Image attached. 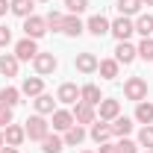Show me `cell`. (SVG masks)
Listing matches in <instances>:
<instances>
[{"mask_svg":"<svg viewBox=\"0 0 153 153\" xmlns=\"http://www.w3.org/2000/svg\"><path fill=\"white\" fill-rule=\"evenodd\" d=\"M118 115H121V103H118V100H100V121L109 124Z\"/></svg>","mask_w":153,"mask_h":153,"instance_id":"2e32d148","label":"cell"},{"mask_svg":"<svg viewBox=\"0 0 153 153\" xmlns=\"http://www.w3.org/2000/svg\"><path fill=\"white\" fill-rule=\"evenodd\" d=\"M56 100L59 103H76L79 100V88H76L74 82H62L59 91H56Z\"/></svg>","mask_w":153,"mask_h":153,"instance_id":"9a60e30c","label":"cell"},{"mask_svg":"<svg viewBox=\"0 0 153 153\" xmlns=\"http://www.w3.org/2000/svg\"><path fill=\"white\" fill-rule=\"evenodd\" d=\"M91 138H94L97 144H106V141L112 138V124H106V121H94V124H91Z\"/></svg>","mask_w":153,"mask_h":153,"instance_id":"5bb4252c","label":"cell"},{"mask_svg":"<svg viewBox=\"0 0 153 153\" xmlns=\"http://www.w3.org/2000/svg\"><path fill=\"white\" fill-rule=\"evenodd\" d=\"M97 71L103 79H115L118 76V62L115 59H103V62H97Z\"/></svg>","mask_w":153,"mask_h":153,"instance_id":"4316f807","label":"cell"},{"mask_svg":"<svg viewBox=\"0 0 153 153\" xmlns=\"http://www.w3.org/2000/svg\"><path fill=\"white\" fill-rule=\"evenodd\" d=\"M33 65H36V74L44 76V74H53L59 62H56V56H53V53H38V56L33 59Z\"/></svg>","mask_w":153,"mask_h":153,"instance_id":"52a82bcc","label":"cell"},{"mask_svg":"<svg viewBox=\"0 0 153 153\" xmlns=\"http://www.w3.org/2000/svg\"><path fill=\"white\" fill-rule=\"evenodd\" d=\"M109 33H112V36L118 38V41H127V38H130V36L135 33V24H133L130 18H127V15H121L118 21H112V24H109Z\"/></svg>","mask_w":153,"mask_h":153,"instance_id":"3957f363","label":"cell"},{"mask_svg":"<svg viewBox=\"0 0 153 153\" xmlns=\"http://www.w3.org/2000/svg\"><path fill=\"white\" fill-rule=\"evenodd\" d=\"M24 138H27V130H24V127H18V124L3 127V141H6L9 147H21V144H24Z\"/></svg>","mask_w":153,"mask_h":153,"instance_id":"8992f818","label":"cell"},{"mask_svg":"<svg viewBox=\"0 0 153 153\" xmlns=\"http://www.w3.org/2000/svg\"><path fill=\"white\" fill-rule=\"evenodd\" d=\"M135 53L144 59V62H153V38H144V41L135 47Z\"/></svg>","mask_w":153,"mask_h":153,"instance_id":"4dcf8cb0","label":"cell"},{"mask_svg":"<svg viewBox=\"0 0 153 153\" xmlns=\"http://www.w3.org/2000/svg\"><path fill=\"white\" fill-rule=\"evenodd\" d=\"M0 153H18V147H9L6 144V147H0Z\"/></svg>","mask_w":153,"mask_h":153,"instance_id":"f35d334b","label":"cell"},{"mask_svg":"<svg viewBox=\"0 0 153 153\" xmlns=\"http://www.w3.org/2000/svg\"><path fill=\"white\" fill-rule=\"evenodd\" d=\"M0 74L3 76H18V56L15 53H3L0 56Z\"/></svg>","mask_w":153,"mask_h":153,"instance_id":"ac0fdd59","label":"cell"},{"mask_svg":"<svg viewBox=\"0 0 153 153\" xmlns=\"http://www.w3.org/2000/svg\"><path fill=\"white\" fill-rule=\"evenodd\" d=\"M62 33H65V36H82V33H85V24H82V21H79V15H65V21H62Z\"/></svg>","mask_w":153,"mask_h":153,"instance_id":"8fae6325","label":"cell"},{"mask_svg":"<svg viewBox=\"0 0 153 153\" xmlns=\"http://www.w3.org/2000/svg\"><path fill=\"white\" fill-rule=\"evenodd\" d=\"M82 153H91V150H82Z\"/></svg>","mask_w":153,"mask_h":153,"instance_id":"7bdbcfd3","label":"cell"},{"mask_svg":"<svg viewBox=\"0 0 153 153\" xmlns=\"http://www.w3.org/2000/svg\"><path fill=\"white\" fill-rule=\"evenodd\" d=\"M74 124H76V121H74V112H68V109H56V112H53V130L68 133Z\"/></svg>","mask_w":153,"mask_h":153,"instance_id":"ba28073f","label":"cell"},{"mask_svg":"<svg viewBox=\"0 0 153 153\" xmlns=\"http://www.w3.org/2000/svg\"><path fill=\"white\" fill-rule=\"evenodd\" d=\"M147 153H153V150H147Z\"/></svg>","mask_w":153,"mask_h":153,"instance_id":"ee69618b","label":"cell"},{"mask_svg":"<svg viewBox=\"0 0 153 153\" xmlns=\"http://www.w3.org/2000/svg\"><path fill=\"white\" fill-rule=\"evenodd\" d=\"M135 121H138V124H153V103L141 100V103L135 106Z\"/></svg>","mask_w":153,"mask_h":153,"instance_id":"484cf974","label":"cell"},{"mask_svg":"<svg viewBox=\"0 0 153 153\" xmlns=\"http://www.w3.org/2000/svg\"><path fill=\"white\" fill-rule=\"evenodd\" d=\"M144 3H147V6H153V0H144Z\"/></svg>","mask_w":153,"mask_h":153,"instance_id":"60d3db41","label":"cell"},{"mask_svg":"<svg viewBox=\"0 0 153 153\" xmlns=\"http://www.w3.org/2000/svg\"><path fill=\"white\" fill-rule=\"evenodd\" d=\"M9 41H12V30L0 24V47H9Z\"/></svg>","mask_w":153,"mask_h":153,"instance_id":"d590c367","label":"cell"},{"mask_svg":"<svg viewBox=\"0 0 153 153\" xmlns=\"http://www.w3.org/2000/svg\"><path fill=\"white\" fill-rule=\"evenodd\" d=\"M74 65H76L79 74H94V71H97V56H94V53H76Z\"/></svg>","mask_w":153,"mask_h":153,"instance_id":"7c38bea8","label":"cell"},{"mask_svg":"<svg viewBox=\"0 0 153 153\" xmlns=\"http://www.w3.org/2000/svg\"><path fill=\"white\" fill-rule=\"evenodd\" d=\"M24 33H27V38H41L44 33H47V21L38 18V15L24 18Z\"/></svg>","mask_w":153,"mask_h":153,"instance_id":"277c9868","label":"cell"},{"mask_svg":"<svg viewBox=\"0 0 153 153\" xmlns=\"http://www.w3.org/2000/svg\"><path fill=\"white\" fill-rule=\"evenodd\" d=\"M115 150H118V153H138V144L130 141V138H121V141L115 144Z\"/></svg>","mask_w":153,"mask_h":153,"instance_id":"836d02e7","label":"cell"},{"mask_svg":"<svg viewBox=\"0 0 153 153\" xmlns=\"http://www.w3.org/2000/svg\"><path fill=\"white\" fill-rule=\"evenodd\" d=\"M9 124H12V109L0 103V127H9Z\"/></svg>","mask_w":153,"mask_h":153,"instance_id":"e575fe53","label":"cell"},{"mask_svg":"<svg viewBox=\"0 0 153 153\" xmlns=\"http://www.w3.org/2000/svg\"><path fill=\"white\" fill-rule=\"evenodd\" d=\"M0 103L3 106H9V109H15L21 103V88H15V85H6L3 91H0Z\"/></svg>","mask_w":153,"mask_h":153,"instance_id":"ffe728a7","label":"cell"},{"mask_svg":"<svg viewBox=\"0 0 153 153\" xmlns=\"http://www.w3.org/2000/svg\"><path fill=\"white\" fill-rule=\"evenodd\" d=\"M85 30H88V33H91V36H106V33H109V21L103 18V15H94V18H88V24H85Z\"/></svg>","mask_w":153,"mask_h":153,"instance_id":"d6986e66","label":"cell"},{"mask_svg":"<svg viewBox=\"0 0 153 153\" xmlns=\"http://www.w3.org/2000/svg\"><path fill=\"white\" fill-rule=\"evenodd\" d=\"M44 21H47V30H53V33H62V21H65V15H59V12H50Z\"/></svg>","mask_w":153,"mask_h":153,"instance_id":"1f68e13d","label":"cell"},{"mask_svg":"<svg viewBox=\"0 0 153 153\" xmlns=\"http://www.w3.org/2000/svg\"><path fill=\"white\" fill-rule=\"evenodd\" d=\"M97 153H118V150H115V144L106 141V144H100V150H97Z\"/></svg>","mask_w":153,"mask_h":153,"instance_id":"8d00e7d4","label":"cell"},{"mask_svg":"<svg viewBox=\"0 0 153 153\" xmlns=\"http://www.w3.org/2000/svg\"><path fill=\"white\" fill-rule=\"evenodd\" d=\"M124 94H127V100L141 103V100L147 97V82H144L141 76H130V79L124 82Z\"/></svg>","mask_w":153,"mask_h":153,"instance_id":"6da1fadb","label":"cell"},{"mask_svg":"<svg viewBox=\"0 0 153 153\" xmlns=\"http://www.w3.org/2000/svg\"><path fill=\"white\" fill-rule=\"evenodd\" d=\"M15 56H18V62H30V59H36L38 56L36 38H21L18 44H15Z\"/></svg>","mask_w":153,"mask_h":153,"instance_id":"5b68a950","label":"cell"},{"mask_svg":"<svg viewBox=\"0 0 153 153\" xmlns=\"http://www.w3.org/2000/svg\"><path fill=\"white\" fill-rule=\"evenodd\" d=\"M3 144H6V141H3V130H0V147H3Z\"/></svg>","mask_w":153,"mask_h":153,"instance_id":"ab89813d","label":"cell"},{"mask_svg":"<svg viewBox=\"0 0 153 153\" xmlns=\"http://www.w3.org/2000/svg\"><path fill=\"white\" fill-rule=\"evenodd\" d=\"M36 112L38 115H53L56 112V100H53L50 94H38L36 97Z\"/></svg>","mask_w":153,"mask_h":153,"instance_id":"7402d4cb","label":"cell"},{"mask_svg":"<svg viewBox=\"0 0 153 153\" xmlns=\"http://www.w3.org/2000/svg\"><path fill=\"white\" fill-rule=\"evenodd\" d=\"M6 12H9V0H0V18H3Z\"/></svg>","mask_w":153,"mask_h":153,"instance_id":"74e56055","label":"cell"},{"mask_svg":"<svg viewBox=\"0 0 153 153\" xmlns=\"http://www.w3.org/2000/svg\"><path fill=\"white\" fill-rule=\"evenodd\" d=\"M74 121L82 127V124H94V106H88V103H76L74 106Z\"/></svg>","mask_w":153,"mask_h":153,"instance_id":"4fadbf2b","label":"cell"},{"mask_svg":"<svg viewBox=\"0 0 153 153\" xmlns=\"http://www.w3.org/2000/svg\"><path fill=\"white\" fill-rule=\"evenodd\" d=\"M65 6H68V12H71V15H79V12H85V9H88V0H65Z\"/></svg>","mask_w":153,"mask_h":153,"instance_id":"d6a6232c","label":"cell"},{"mask_svg":"<svg viewBox=\"0 0 153 153\" xmlns=\"http://www.w3.org/2000/svg\"><path fill=\"white\" fill-rule=\"evenodd\" d=\"M33 3L36 0H12L9 3V12H15L18 18H30L33 15Z\"/></svg>","mask_w":153,"mask_h":153,"instance_id":"cb8c5ba5","label":"cell"},{"mask_svg":"<svg viewBox=\"0 0 153 153\" xmlns=\"http://www.w3.org/2000/svg\"><path fill=\"white\" fill-rule=\"evenodd\" d=\"M133 133V121L130 118H124V115H118L112 121V135H121V138H127V135Z\"/></svg>","mask_w":153,"mask_h":153,"instance_id":"44dd1931","label":"cell"},{"mask_svg":"<svg viewBox=\"0 0 153 153\" xmlns=\"http://www.w3.org/2000/svg\"><path fill=\"white\" fill-rule=\"evenodd\" d=\"M38 3H47V0H38Z\"/></svg>","mask_w":153,"mask_h":153,"instance_id":"b9f144b4","label":"cell"},{"mask_svg":"<svg viewBox=\"0 0 153 153\" xmlns=\"http://www.w3.org/2000/svg\"><path fill=\"white\" fill-rule=\"evenodd\" d=\"M62 147H65V141H62V138H59V135H44V138H41V150L44 153H62Z\"/></svg>","mask_w":153,"mask_h":153,"instance_id":"d4e9b609","label":"cell"},{"mask_svg":"<svg viewBox=\"0 0 153 153\" xmlns=\"http://www.w3.org/2000/svg\"><path fill=\"white\" fill-rule=\"evenodd\" d=\"M62 141H65L68 147H76V144H82V141H85V130H82L79 124H74V127L65 133V138H62Z\"/></svg>","mask_w":153,"mask_h":153,"instance_id":"603a6c76","label":"cell"},{"mask_svg":"<svg viewBox=\"0 0 153 153\" xmlns=\"http://www.w3.org/2000/svg\"><path fill=\"white\" fill-rule=\"evenodd\" d=\"M135 33H141L144 38L153 36V15H141V18L135 21Z\"/></svg>","mask_w":153,"mask_h":153,"instance_id":"83f0119b","label":"cell"},{"mask_svg":"<svg viewBox=\"0 0 153 153\" xmlns=\"http://www.w3.org/2000/svg\"><path fill=\"white\" fill-rule=\"evenodd\" d=\"M135 56H138V53H135V47L130 41H118V47H115V62H118V65H130Z\"/></svg>","mask_w":153,"mask_h":153,"instance_id":"9c48e42d","label":"cell"},{"mask_svg":"<svg viewBox=\"0 0 153 153\" xmlns=\"http://www.w3.org/2000/svg\"><path fill=\"white\" fill-rule=\"evenodd\" d=\"M138 144L147 147V150H153V124H144V127H141V133H138Z\"/></svg>","mask_w":153,"mask_h":153,"instance_id":"f546056e","label":"cell"},{"mask_svg":"<svg viewBox=\"0 0 153 153\" xmlns=\"http://www.w3.org/2000/svg\"><path fill=\"white\" fill-rule=\"evenodd\" d=\"M141 6H144V0H118V9H121V15H127V18L135 15Z\"/></svg>","mask_w":153,"mask_h":153,"instance_id":"f1b7e54d","label":"cell"},{"mask_svg":"<svg viewBox=\"0 0 153 153\" xmlns=\"http://www.w3.org/2000/svg\"><path fill=\"white\" fill-rule=\"evenodd\" d=\"M79 100H82V103H88V106H100L103 94H100V88H97V85L88 82V85H82V88H79Z\"/></svg>","mask_w":153,"mask_h":153,"instance_id":"e0dca14e","label":"cell"},{"mask_svg":"<svg viewBox=\"0 0 153 153\" xmlns=\"http://www.w3.org/2000/svg\"><path fill=\"white\" fill-rule=\"evenodd\" d=\"M27 138H33V141H41L44 135L50 133V124L41 118V115H33V118H27Z\"/></svg>","mask_w":153,"mask_h":153,"instance_id":"7a4b0ae2","label":"cell"},{"mask_svg":"<svg viewBox=\"0 0 153 153\" xmlns=\"http://www.w3.org/2000/svg\"><path fill=\"white\" fill-rule=\"evenodd\" d=\"M21 94H27V97L44 94V79H41V76H27V79L21 82Z\"/></svg>","mask_w":153,"mask_h":153,"instance_id":"30bf717a","label":"cell"}]
</instances>
